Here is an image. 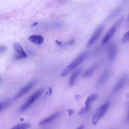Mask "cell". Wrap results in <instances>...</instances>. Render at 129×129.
Masks as SVG:
<instances>
[{
  "instance_id": "44dd1931",
  "label": "cell",
  "mask_w": 129,
  "mask_h": 129,
  "mask_svg": "<svg viewBox=\"0 0 129 129\" xmlns=\"http://www.w3.org/2000/svg\"><path fill=\"white\" fill-rule=\"evenodd\" d=\"M7 49L6 46L3 45H0V54L5 52L6 51Z\"/></svg>"
},
{
  "instance_id": "7c38bea8",
  "label": "cell",
  "mask_w": 129,
  "mask_h": 129,
  "mask_svg": "<svg viewBox=\"0 0 129 129\" xmlns=\"http://www.w3.org/2000/svg\"><path fill=\"white\" fill-rule=\"evenodd\" d=\"M109 74V71L108 70L105 71L101 76L98 81L97 84L98 86L100 85L107 80Z\"/></svg>"
},
{
  "instance_id": "3957f363",
  "label": "cell",
  "mask_w": 129,
  "mask_h": 129,
  "mask_svg": "<svg viewBox=\"0 0 129 129\" xmlns=\"http://www.w3.org/2000/svg\"><path fill=\"white\" fill-rule=\"evenodd\" d=\"M109 105V103L107 102L101 106L95 113L92 119L94 125H96L99 120L104 115Z\"/></svg>"
},
{
  "instance_id": "30bf717a",
  "label": "cell",
  "mask_w": 129,
  "mask_h": 129,
  "mask_svg": "<svg viewBox=\"0 0 129 129\" xmlns=\"http://www.w3.org/2000/svg\"><path fill=\"white\" fill-rule=\"evenodd\" d=\"M81 68L78 69L74 71L71 75L69 80V83L71 86L74 84L75 81L78 76L82 72Z\"/></svg>"
},
{
  "instance_id": "7a4b0ae2",
  "label": "cell",
  "mask_w": 129,
  "mask_h": 129,
  "mask_svg": "<svg viewBox=\"0 0 129 129\" xmlns=\"http://www.w3.org/2000/svg\"><path fill=\"white\" fill-rule=\"evenodd\" d=\"M44 90V88L40 89L29 96L27 101L21 106L20 109L23 111L28 108L36 100L42 95Z\"/></svg>"
},
{
  "instance_id": "ffe728a7",
  "label": "cell",
  "mask_w": 129,
  "mask_h": 129,
  "mask_svg": "<svg viewBox=\"0 0 129 129\" xmlns=\"http://www.w3.org/2000/svg\"><path fill=\"white\" fill-rule=\"evenodd\" d=\"M90 108L85 107L81 109L79 111L78 114L79 115H81L84 113L88 111L90 109Z\"/></svg>"
},
{
  "instance_id": "8fae6325",
  "label": "cell",
  "mask_w": 129,
  "mask_h": 129,
  "mask_svg": "<svg viewBox=\"0 0 129 129\" xmlns=\"http://www.w3.org/2000/svg\"><path fill=\"white\" fill-rule=\"evenodd\" d=\"M60 113V112H58L52 114L40 121L39 124L44 125L51 122L58 116Z\"/></svg>"
},
{
  "instance_id": "5b68a950",
  "label": "cell",
  "mask_w": 129,
  "mask_h": 129,
  "mask_svg": "<svg viewBox=\"0 0 129 129\" xmlns=\"http://www.w3.org/2000/svg\"><path fill=\"white\" fill-rule=\"evenodd\" d=\"M103 28V26L101 25L96 29L87 42L86 45V48L89 47L96 41L102 33Z\"/></svg>"
},
{
  "instance_id": "4fadbf2b",
  "label": "cell",
  "mask_w": 129,
  "mask_h": 129,
  "mask_svg": "<svg viewBox=\"0 0 129 129\" xmlns=\"http://www.w3.org/2000/svg\"><path fill=\"white\" fill-rule=\"evenodd\" d=\"M98 65V63H96L89 68L84 73L83 77H86L91 76L96 69Z\"/></svg>"
},
{
  "instance_id": "cb8c5ba5",
  "label": "cell",
  "mask_w": 129,
  "mask_h": 129,
  "mask_svg": "<svg viewBox=\"0 0 129 129\" xmlns=\"http://www.w3.org/2000/svg\"><path fill=\"white\" fill-rule=\"evenodd\" d=\"M55 42L59 46H61L62 44V42L58 40H55Z\"/></svg>"
},
{
  "instance_id": "2e32d148",
  "label": "cell",
  "mask_w": 129,
  "mask_h": 129,
  "mask_svg": "<svg viewBox=\"0 0 129 129\" xmlns=\"http://www.w3.org/2000/svg\"><path fill=\"white\" fill-rule=\"evenodd\" d=\"M30 126L31 124L29 123H20L16 124L11 129H27Z\"/></svg>"
},
{
  "instance_id": "4316f807",
  "label": "cell",
  "mask_w": 129,
  "mask_h": 129,
  "mask_svg": "<svg viewBox=\"0 0 129 129\" xmlns=\"http://www.w3.org/2000/svg\"><path fill=\"white\" fill-rule=\"evenodd\" d=\"M49 91H50L49 92L50 94H51V92H52V88H51L50 87L49 88Z\"/></svg>"
},
{
  "instance_id": "d6986e66",
  "label": "cell",
  "mask_w": 129,
  "mask_h": 129,
  "mask_svg": "<svg viewBox=\"0 0 129 129\" xmlns=\"http://www.w3.org/2000/svg\"><path fill=\"white\" fill-rule=\"evenodd\" d=\"M10 104V102H7L3 103H2L0 109V113L4 109L8 107Z\"/></svg>"
},
{
  "instance_id": "484cf974",
  "label": "cell",
  "mask_w": 129,
  "mask_h": 129,
  "mask_svg": "<svg viewBox=\"0 0 129 129\" xmlns=\"http://www.w3.org/2000/svg\"><path fill=\"white\" fill-rule=\"evenodd\" d=\"M38 23L37 22H36L33 24L31 25V27H32L34 26H36L37 24Z\"/></svg>"
},
{
  "instance_id": "8992f818",
  "label": "cell",
  "mask_w": 129,
  "mask_h": 129,
  "mask_svg": "<svg viewBox=\"0 0 129 129\" xmlns=\"http://www.w3.org/2000/svg\"><path fill=\"white\" fill-rule=\"evenodd\" d=\"M118 28L114 24L107 31L101 42V44L104 45L109 40L116 32Z\"/></svg>"
},
{
  "instance_id": "e0dca14e",
  "label": "cell",
  "mask_w": 129,
  "mask_h": 129,
  "mask_svg": "<svg viewBox=\"0 0 129 129\" xmlns=\"http://www.w3.org/2000/svg\"><path fill=\"white\" fill-rule=\"evenodd\" d=\"M129 31L126 32L123 35L121 40L122 42L124 43L128 42L129 40Z\"/></svg>"
},
{
  "instance_id": "ba28073f",
  "label": "cell",
  "mask_w": 129,
  "mask_h": 129,
  "mask_svg": "<svg viewBox=\"0 0 129 129\" xmlns=\"http://www.w3.org/2000/svg\"><path fill=\"white\" fill-rule=\"evenodd\" d=\"M117 52L116 45L114 44H111L109 47L108 50V56L110 61H112L116 56Z\"/></svg>"
},
{
  "instance_id": "6da1fadb",
  "label": "cell",
  "mask_w": 129,
  "mask_h": 129,
  "mask_svg": "<svg viewBox=\"0 0 129 129\" xmlns=\"http://www.w3.org/2000/svg\"><path fill=\"white\" fill-rule=\"evenodd\" d=\"M86 53L85 52L79 54L62 71L61 75L65 76L69 74L73 70L79 66L85 58Z\"/></svg>"
},
{
  "instance_id": "d4e9b609",
  "label": "cell",
  "mask_w": 129,
  "mask_h": 129,
  "mask_svg": "<svg viewBox=\"0 0 129 129\" xmlns=\"http://www.w3.org/2000/svg\"><path fill=\"white\" fill-rule=\"evenodd\" d=\"M84 126L83 125H81L79 127L76 129H83Z\"/></svg>"
},
{
  "instance_id": "ac0fdd59",
  "label": "cell",
  "mask_w": 129,
  "mask_h": 129,
  "mask_svg": "<svg viewBox=\"0 0 129 129\" xmlns=\"http://www.w3.org/2000/svg\"><path fill=\"white\" fill-rule=\"evenodd\" d=\"M26 57L18 53L14 54L13 56V59L16 60L22 59Z\"/></svg>"
},
{
  "instance_id": "9c48e42d",
  "label": "cell",
  "mask_w": 129,
  "mask_h": 129,
  "mask_svg": "<svg viewBox=\"0 0 129 129\" xmlns=\"http://www.w3.org/2000/svg\"><path fill=\"white\" fill-rule=\"evenodd\" d=\"M28 40L31 42L35 44L40 45L44 41V38L42 36L39 35H33L30 36Z\"/></svg>"
},
{
  "instance_id": "7402d4cb",
  "label": "cell",
  "mask_w": 129,
  "mask_h": 129,
  "mask_svg": "<svg viewBox=\"0 0 129 129\" xmlns=\"http://www.w3.org/2000/svg\"><path fill=\"white\" fill-rule=\"evenodd\" d=\"M75 42V40L74 39H72L68 42L67 43L66 45H67L70 46L74 44Z\"/></svg>"
},
{
  "instance_id": "9a60e30c",
  "label": "cell",
  "mask_w": 129,
  "mask_h": 129,
  "mask_svg": "<svg viewBox=\"0 0 129 129\" xmlns=\"http://www.w3.org/2000/svg\"><path fill=\"white\" fill-rule=\"evenodd\" d=\"M97 97V95L95 93L89 95L85 102V106L90 107V104L95 101Z\"/></svg>"
},
{
  "instance_id": "52a82bcc",
  "label": "cell",
  "mask_w": 129,
  "mask_h": 129,
  "mask_svg": "<svg viewBox=\"0 0 129 129\" xmlns=\"http://www.w3.org/2000/svg\"><path fill=\"white\" fill-rule=\"evenodd\" d=\"M127 79V75H124L114 87L113 90V92L114 93L117 92L122 88L126 83Z\"/></svg>"
},
{
  "instance_id": "603a6c76",
  "label": "cell",
  "mask_w": 129,
  "mask_h": 129,
  "mask_svg": "<svg viewBox=\"0 0 129 129\" xmlns=\"http://www.w3.org/2000/svg\"><path fill=\"white\" fill-rule=\"evenodd\" d=\"M68 114L69 116L71 115L73 112V110L71 109H68Z\"/></svg>"
},
{
  "instance_id": "5bb4252c",
  "label": "cell",
  "mask_w": 129,
  "mask_h": 129,
  "mask_svg": "<svg viewBox=\"0 0 129 129\" xmlns=\"http://www.w3.org/2000/svg\"><path fill=\"white\" fill-rule=\"evenodd\" d=\"M14 50L18 53L27 57V55L24 52L21 45L17 43H15L13 45Z\"/></svg>"
},
{
  "instance_id": "83f0119b",
  "label": "cell",
  "mask_w": 129,
  "mask_h": 129,
  "mask_svg": "<svg viewBox=\"0 0 129 129\" xmlns=\"http://www.w3.org/2000/svg\"></svg>"
},
{
  "instance_id": "277c9868",
  "label": "cell",
  "mask_w": 129,
  "mask_h": 129,
  "mask_svg": "<svg viewBox=\"0 0 129 129\" xmlns=\"http://www.w3.org/2000/svg\"><path fill=\"white\" fill-rule=\"evenodd\" d=\"M38 80L36 79L33 80L29 82L15 96L14 99L17 100L21 97L35 86L38 83Z\"/></svg>"
}]
</instances>
